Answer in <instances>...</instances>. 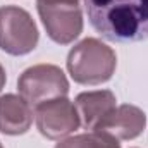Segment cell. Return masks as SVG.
Returning <instances> with one entry per match:
<instances>
[{"label":"cell","mask_w":148,"mask_h":148,"mask_svg":"<svg viewBox=\"0 0 148 148\" xmlns=\"http://www.w3.org/2000/svg\"><path fill=\"white\" fill-rule=\"evenodd\" d=\"M55 148H121V143L115 136L105 131H90L62 140Z\"/></svg>","instance_id":"30bf717a"},{"label":"cell","mask_w":148,"mask_h":148,"mask_svg":"<svg viewBox=\"0 0 148 148\" xmlns=\"http://www.w3.org/2000/svg\"><path fill=\"white\" fill-rule=\"evenodd\" d=\"M40 33L29 16L21 7H0V50L10 55H26L38 45Z\"/></svg>","instance_id":"277c9868"},{"label":"cell","mask_w":148,"mask_h":148,"mask_svg":"<svg viewBox=\"0 0 148 148\" xmlns=\"http://www.w3.org/2000/svg\"><path fill=\"white\" fill-rule=\"evenodd\" d=\"M117 59L109 45L97 38H84L67 55V71L79 84H100L112 77Z\"/></svg>","instance_id":"7a4b0ae2"},{"label":"cell","mask_w":148,"mask_h":148,"mask_svg":"<svg viewBox=\"0 0 148 148\" xmlns=\"http://www.w3.org/2000/svg\"><path fill=\"white\" fill-rule=\"evenodd\" d=\"M74 105L79 114L81 126L88 131H97L100 122L115 109V95L110 90L84 91L76 97Z\"/></svg>","instance_id":"ba28073f"},{"label":"cell","mask_w":148,"mask_h":148,"mask_svg":"<svg viewBox=\"0 0 148 148\" xmlns=\"http://www.w3.org/2000/svg\"><path fill=\"white\" fill-rule=\"evenodd\" d=\"M35 109L21 95L0 97V133L17 136L28 133L33 124Z\"/></svg>","instance_id":"9c48e42d"},{"label":"cell","mask_w":148,"mask_h":148,"mask_svg":"<svg viewBox=\"0 0 148 148\" xmlns=\"http://www.w3.org/2000/svg\"><path fill=\"white\" fill-rule=\"evenodd\" d=\"M17 90L21 97L35 109L43 102L66 97L69 93V83L60 67L52 64H38L28 67L19 76Z\"/></svg>","instance_id":"3957f363"},{"label":"cell","mask_w":148,"mask_h":148,"mask_svg":"<svg viewBox=\"0 0 148 148\" xmlns=\"http://www.w3.org/2000/svg\"><path fill=\"white\" fill-rule=\"evenodd\" d=\"M43 3H79V0H38Z\"/></svg>","instance_id":"8fae6325"},{"label":"cell","mask_w":148,"mask_h":148,"mask_svg":"<svg viewBox=\"0 0 148 148\" xmlns=\"http://www.w3.org/2000/svg\"><path fill=\"white\" fill-rule=\"evenodd\" d=\"M147 127V115L140 107L119 105L100 122L97 131H105L117 140H134Z\"/></svg>","instance_id":"52a82bcc"},{"label":"cell","mask_w":148,"mask_h":148,"mask_svg":"<svg viewBox=\"0 0 148 148\" xmlns=\"http://www.w3.org/2000/svg\"><path fill=\"white\" fill-rule=\"evenodd\" d=\"M5 79H7V77H5V69H3L2 64H0V91H2V88L5 86Z\"/></svg>","instance_id":"7c38bea8"},{"label":"cell","mask_w":148,"mask_h":148,"mask_svg":"<svg viewBox=\"0 0 148 148\" xmlns=\"http://www.w3.org/2000/svg\"><path fill=\"white\" fill-rule=\"evenodd\" d=\"M41 23L55 43L69 45L83 31V14L79 3H43L38 2Z\"/></svg>","instance_id":"5b68a950"},{"label":"cell","mask_w":148,"mask_h":148,"mask_svg":"<svg viewBox=\"0 0 148 148\" xmlns=\"http://www.w3.org/2000/svg\"><path fill=\"white\" fill-rule=\"evenodd\" d=\"M0 148H3V147H2V143H0Z\"/></svg>","instance_id":"4fadbf2b"},{"label":"cell","mask_w":148,"mask_h":148,"mask_svg":"<svg viewBox=\"0 0 148 148\" xmlns=\"http://www.w3.org/2000/svg\"><path fill=\"white\" fill-rule=\"evenodd\" d=\"M38 131L48 140H60L81 126L76 105L66 97L53 98L35 107Z\"/></svg>","instance_id":"8992f818"},{"label":"cell","mask_w":148,"mask_h":148,"mask_svg":"<svg viewBox=\"0 0 148 148\" xmlns=\"http://www.w3.org/2000/svg\"><path fill=\"white\" fill-rule=\"evenodd\" d=\"M91 26L117 43L148 40V0H84Z\"/></svg>","instance_id":"6da1fadb"}]
</instances>
